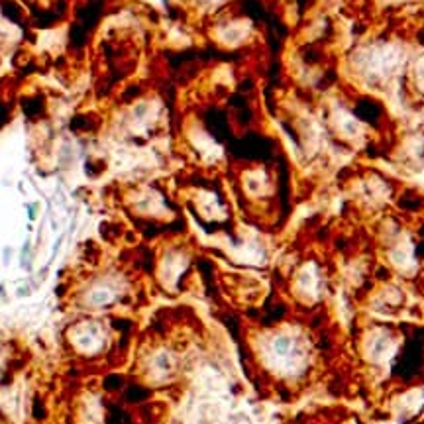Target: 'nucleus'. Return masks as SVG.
Wrapping results in <instances>:
<instances>
[{
	"label": "nucleus",
	"mask_w": 424,
	"mask_h": 424,
	"mask_svg": "<svg viewBox=\"0 0 424 424\" xmlns=\"http://www.w3.org/2000/svg\"><path fill=\"white\" fill-rule=\"evenodd\" d=\"M265 356L271 370L287 377H295L305 372L309 363V346L299 334L277 332L269 338Z\"/></svg>",
	"instance_id": "obj_1"
},
{
	"label": "nucleus",
	"mask_w": 424,
	"mask_h": 424,
	"mask_svg": "<svg viewBox=\"0 0 424 424\" xmlns=\"http://www.w3.org/2000/svg\"><path fill=\"white\" fill-rule=\"evenodd\" d=\"M397 346H399V340L389 330L377 328V330L367 332L363 336V360L375 367H385L395 358Z\"/></svg>",
	"instance_id": "obj_2"
},
{
	"label": "nucleus",
	"mask_w": 424,
	"mask_h": 424,
	"mask_svg": "<svg viewBox=\"0 0 424 424\" xmlns=\"http://www.w3.org/2000/svg\"><path fill=\"white\" fill-rule=\"evenodd\" d=\"M424 404V395L421 389H413V391H407L403 393L399 399H397V403H395V411L404 416V418H413L414 414L421 413V409H423Z\"/></svg>",
	"instance_id": "obj_3"
},
{
	"label": "nucleus",
	"mask_w": 424,
	"mask_h": 424,
	"mask_svg": "<svg viewBox=\"0 0 424 424\" xmlns=\"http://www.w3.org/2000/svg\"><path fill=\"white\" fill-rule=\"evenodd\" d=\"M230 424H251V421H249L246 414H236V416L230 418Z\"/></svg>",
	"instance_id": "obj_4"
}]
</instances>
